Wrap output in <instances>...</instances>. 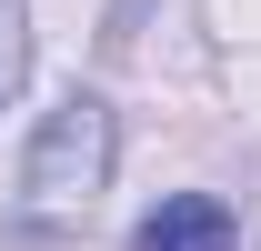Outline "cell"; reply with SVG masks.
<instances>
[{
	"label": "cell",
	"mask_w": 261,
	"mask_h": 251,
	"mask_svg": "<svg viewBox=\"0 0 261 251\" xmlns=\"http://www.w3.org/2000/svg\"><path fill=\"white\" fill-rule=\"evenodd\" d=\"M130 251H241V221L211 191H161L151 211L130 221Z\"/></svg>",
	"instance_id": "2"
},
{
	"label": "cell",
	"mask_w": 261,
	"mask_h": 251,
	"mask_svg": "<svg viewBox=\"0 0 261 251\" xmlns=\"http://www.w3.org/2000/svg\"><path fill=\"white\" fill-rule=\"evenodd\" d=\"M31 81V0H0V111Z\"/></svg>",
	"instance_id": "3"
},
{
	"label": "cell",
	"mask_w": 261,
	"mask_h": 251,
	"mask_svg": "<svg viewBox=\"0 0 261 251\" xmlns=\"http://www.w3.org/2000/svg\"><path fill=\"white\" fill-rule=\"evenodd\" d=\"M111 161H121V111L100 91H61V111L40 121L31 161H20V191L31 201H91L111 181Z\"/></svg>",
	"instance_id": "1"
},
{
	"label": "cell",
	"mask_w": 261,
	"mask_h": 251,
	"mask_svg": "<svg viewBox=\"0 0 261 251\" xmlns=\"http://www.w3.org/2000/svg\"><path fill=\"white\" fill-rule=\"evenodd\" d=\"M141 20H151V0H111V31H100V40H111V51H130V40H141Z\"/></svg>",
	"instance_id": "4"
}]
</instances>
